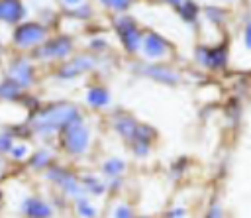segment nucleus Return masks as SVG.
<instances>
[{"label": "nucleus", "mask_w": 251, "mask_h": 218, "mask_svg": "<svg viewBox=\"0 0 251 218\" xmlns=\"http://www.w3.org/2000/svg\"><path fill=\"white\" fill-rule=\"evenodd\" d=\"M75 120H82L80 110L75 104L69 102H57V104H49L39 108L27 122L29 130L39 134V136H51V134H59L65 126H69Z\"/></svg>", "instance_id": "obj_1"}, {"label": "nucleus", "mask_w": 251, "mask_h": 218, "mask_svg": "<svg viewBox=\"0 0 251 218\" xmlns=\"http://www.w3.org/2000/svg\"><path fill=\"white\" fill-rule=\"evenodd\" d=\"M59 145L67 155H82L90 145V130L82 120H75L59 132Z\"/></svg>", "instance_id": "obj_2"}, {"label": "nucleus", "mask_w": 251, "mask_h": 218, "mask_svg": "<svg viewBox=\"0 0 251 218\" xmlns=\"http://www.w3.org/2000/svg\"><path fill=\"white\" fill-rule=\"evenodd\" d=\"M47 37V26L41 22H22L12 31V41L20 49H35Z\"/></svg>", "instance_id": "obj_3"}, {"label": "nucleus", "mask_w": 251, "mask_h": 218, "mask_svg": "<svg viewBox=\"0 0 251 218\" xmlns=\"http://www.w3.org/2000/svg\"><path fill=\"white\" fill-rule=\"evenodd\" d=\"M75 45L69 35H57L51 39H45L39 47L33 49V59L39 61H67L73 53Z\"/></svg>", "instance_id": "obj_4"}, {"label": "nucleus", "mask_w": 251, "mask_h": 218, "mask_svg": "<svg viewBox=\"0 0 251 218\" xmlns=\"http://www.w3.org/2000/svg\"><path fill=\"white\" fill-rule=\"evenodd\" d=\"M114 27L116 33L120 37L122 47L127 53H137L141 49V41H143V31L139 29V26L135 24V20L127 14H122L114 20Z\"/></svg>", "instance_id": "obj_5"}, {"label": "nucleus", "mask_w": 251, "mask_h": 218, "mask_svg": "<svg viewBox=\"0 0 251 218\" xmlns=\"http://www.w3.org/2000/svg\"><path fill=\"white\" fill-rule=\"evenodd\" d=\"M45 179L51 181V183H55L65 194L73 196L75 200H76V198H82V194L86 192L84 187H82V183H80V179H78L73 171H69L67 167L51 165V167L47 169V173H45Z\"/></svg>", "instance_id": "obj_6"}, {"label": "nucleus", "mask_w": 251, "mask_h": 218, "mask_svg": "<svg viewBox=\"0 0 251 218\" xmlns=\"http://www.w3.org/2000/svg\"><path fill=\"white\" fill-rule=\"evenodd\" d=\"M98 65V59L94 55H88V53H82V55H76L73 59H67L61 63L59 71H57V77L63 79V81H71V79H76L80 77L82 73H88V71H94Z\"/></svg>", "instance_id": "obj_7"}, {"label": "nucleus", "mask_w": 251, "mask_h": 218, "mask_svg": "<svg viewBox=\"0 0 251 218\" xmlns=\"http://www.w3.org/2000/svg\"><path fill=\"white\" fill-rule=\"evenodd\" d=\"M196 61L206 69H224L227 63V49L226 45H218V47L200 45L196 47Z\"/></svg>", "instance_id": "obj_8"}, {"label": "nucleus", "mask_w": 251, "mask_h": 218, "mask_svg": "<svg viewBox=\"0 0 251 218\" xmlns=\"http://www.w3.org/2000/svg\"><path fill=\"white\" fill-rule=\"evenodd\" d=\"M33 65L29 63L27 57H16L10 61L8 65V79H12L14 82H18L22 88H27L33 84Z\"/></svg>", "instance_id": "obj_9"}, {"label": "nucleus", "mask_w": 251, "mask_h": 218, "mask_svg": "<svg viewBox=\"0 0 251 218\" xmlns=\"http://www.w3.org/2000/svg\"><path fill=\"white\" fill-rule=\"evenodd\" d=\"M141 51L149 59H163L171 53V45L157 31H147L143 35V41H141Z\"/></svg>", "instance_id": "obj_10"}, {"label": "nucleus", "mask_w": 251, "mask_h": 218, "mask_svg": "<svg viewBox=\"0 0 251 218\" xmlns=\"http://www.w3.org/2000/svg\"><path fill=\"white\" fill-rule=\"evenodd\" d=\"M139 73H143L145 77H149V79H153V81H157V82L169 84V86H175V84H178V81H180V75H178L175 69H171V67H167V65H161V63L143 65V67H139Z\"/></svg>", "instance_id": "obj_11"}, {"label": "nucleus", "mask_w": 251, "mask_h": 218, "mask_svg": "<svg viewBox=\"0 0 251 218\" xmlns=\"http://www.w3.org/2000/svg\"><path fill=\"white\" fill-rule=\"evenodd\" d=\"M22 210L27 218H51L53 216V206L39 196H27L22 202Z\"/></svg>", "instance_id": "obj_12"}, {"label": "nucleus", "mask_w": 251, "mask_h": 218, "mask_svg": "<svg viewBox=\"0 0 251 218\" xmlns=\"http://www.w3.org/2000/svg\"><path fill=\"white\" fill-rule=\"evenodd\" d=\"M25 18V8L22 2H14V0H2L0 2V22L6 24H22V20Z\"/></svg>", "instance_id": "obj_13"}, {"label": "nucleus", "mask_w": 251, "mask_h": 218, "mask_svg": "<svg viewBox=\"0 0 251 218\" xmlns=\"http://www.w3.org/2000/svg\"><path fill=\"white\" fill-rule=\"evenodd\" d=\"M137 126H139V122L133 118V116H129V114H126V112H122L120 116H116L114 118V130L118 132V136L120 137H124L126 141H133V137H135V132H137Z\"/></svg>", "instance_id": "obj_14"}, {"label": "nucleus", "mask_w": 251, "mask_h": 218, "mask_svg": "<svg viewBox=\"0 0 251 218\" xmlns=\"http://www.w3.org/2000/svg\"><path fill=\"white\" fill-rule=\"evenodd\" d=\"M53 159H55V155H53L51 149H37L35 153H31L27 157V165L33 171H43V169H49L51 167Z\"/></svg>", "instance_id": "obj_15"}, {"label": "nucleus", "mask_w": 251, "mask_h": 218, "mask_svg": "<svg viewBox=\"0 0 251 218\" xmlns=\"http://www.w3.org/2000/svg\"><path fill=\"white\" fill-rule=\"evenodd\" d=\"M112 96L104 86H90L86 92V102L90 108H106L110 104Z\"/></svg>", "instance_id": "obj_16"}, {"label": "nucleus", "mask_w": 251, "mask_h": 218, "mask_svg": "<svg viewBox=\"0 0 251 218\" xmlns=\"http://www.w3.org/2000/svg\"><path fill=\"white\" fill-rule=\"evenodd\" d=\"M24 88L18 84V82H14L12 79H4L2 82H0V98L2 100H6V102H16V100H22L24 98Z\"/></svg>", "instance_id": "obj_17"}, {"label": "nucleus", "mask_w": 251, "mask_h": 218, "mask_svg": "<svg viewBox=\"0 0 251 218\" xmlns=\"http://www.w3.org/2000/svg\"><path fill=\"white\" fill-rule=\"evenodd\" d=\"M171 6L176 10V14L184 22H188V24H194L196 22V18H198V6L194 2H173Z\"/></svg>", "instance_id": "obj_18"}, {"label": "nucleus", "mask_w": 251, "mask_h": 218, "mask_svg": "<svg viewBox=\"0 0 251 218\" xmlns=\"http://www.w3.org/2000/svg\"><path fill=\"white\" fill-rule=\"evenodd\" d=\"M126 171V161L120 157H110L102 163V173L108 175L110 179H120Z\"/></svg>", "instance_id": "obj_19"}, {"label": "nucleus", "mask_w": 251, "mask_h": 218, "mask_svg": "<svg viewBox=\"0 0 251 218\" xmlns=\"http://www.w3.org/2000/svg\"><path fill=\"white\" fill-rule=\"evenodd\" d=\"M63 8H73V10H65V14L78 20H86L92 16V8L86 2H63Z\"/></svg>", "instance_id": "obj_20"}, {"label": "nucleus", "mask_w": 251, "mask_h": 218, "mask_svg": "<svg viewBox=\"0 0 251 218\" xmlns=\"http://www.w3.org/2000/svg\"><path fill=\"white\" fill-rule=\"evenodd\" d=\"M155 137H157V132H155V128H153V126H149V124H139V126H137V132H135L133 141H137V143H145V145H151ZM133 141H131V143H133Z\"/></svg>", "instance_id": "obj_21"}, {"label": "nucleus", "mask_w": 251, "mask_h": 218, "mask_svg": "<svg viewBox=\"0 0 251 218\" xmlns=\"http://www.w3.org/2000/svg\"><path fill=\"white\" fill-rule=\"evenodd\" d=\"M75 208H76V214L80 218H98V208L94 204H90V200L86 196L76 198L75 200Z\"/></svg>", "instance_id": "obj_22"}, {"label": "nucleus", "mask_w": 251, "mask_h": 218, "mask_svg": "<svg viewBox=\"0 0 251 218\" xmlns=\"http://www.w3.org/2000/svg\"><path fill=\"white\" fill-rule=\"evenodd\" d=\"M80 183H82L86 192H94V194H104L106 192V185H102L94 175H82Z\"/></svg>", "instance_id": "obj_23"}, {"label": "nucleus", "mask_w": 251, "mask_h": 218, "mask_svg": "<svg viewBox=\"0 0 251 218\" xmlns=\"http://www.w3.org/2000/svg\"><path fill=\"white\" fill-rule=\"evenodd\" d=\"M8 153H10V157H12V159L22 161V159H25V157H27V153H29V151H27V145H25V143H14V145H12V149H10Z\"/></svg>", "instance_id": "obj_24"}, {"label": "nucleus", "mask_w": 251, "mask_h": 218, "mask_svg": "<svg viewBox=\"0 0 251 218\" xmlns=\"http://www.w3.org/2000/svg\"><path fill=\"white\" fill-rule=\"evenodd\" d=\"M14 145V134L12 132H2L0 134V153H8Z\"/></svg>", "instance_id": "obj_25"}, {"label": "nucleus", "mask_w": 251, "mask_h": 218, "mask_svg": "<svg viewBox=\"0 0 251 218\" xmlns=\"http://www.w3.org/2000/svg\"><path fill=\"white\" fill-rule=\"evenodd\" d=\"M129 145H131V151H133V155H135V157H147V155H149L151 145L137 143V141H133V143H129Z\"/></svg>", "instance_id": "obj_26"}, {"label": "nucleus", "mask_w": 251, "mask_h": 218, "mask_svg": "<svg viewBox=\"0 0 251 218\" xmlns=\"http://www.w3.org/2000/svg\"><path fill=\"white\" fill-rule=\"evenodd\" d=\"M204 218H224V210H222V206H220V202H212L210 206H208V212H206V216Z\"/></svg>", "instance_id": "obj_27"}, {"label": "nucleus", "mask_w": 251, "mask_h": 218, "mask_svg": "<svg viewBox=\"0 0 251 218\" xmlns=\"http://www.w3.org/2000/svg\"><path fill=\"white\" fill-rule=\"evenodd\" d=\"M114 218H133V210L129 204H120L114 212Z\"/></svg>", "instance_id": "obj_28"}, {"label": "nucleus", "mask_w": 251, "mask_h": 218, "mask_svg": "<svg viewBox=\"0 0 251 218\" xmlns=\"http://www.w3.org/2000/svg\"><path fill=\"white\" fill-rule=\"evenodd\" d=\"M104 6L110 8V10H116L118 14H124V12L129 8V2H116V0H110V2H104Z\"/></svg>", "instance_id": "obj_29"}, {"label": "nucleus", "mask_w": 251, "mask_h": 218, "mask_svg": "<svg viewBox=\"0 0 251 218\" xmlns=\"http://www.w3.org/2000/svg\"><path fill=\"white\" fill-rule=\"evenodd\" d=\"M206 16H208L214 24H220V22L224 20V16H226V14H224L222 10H218V8H206Z\"/></svg>", "instance_id": "obj_30"}, {"label": "nucleus", "mask_w": 251, "mask_h": 218, "mask_svg": "<svg viewBox=\"0 0 251 218\" xmlns=\"http://www.w3.org/2000/svg\"><path fill=\"white\" fill-rule=\"evenodd\" d=\"M106 47H108L106 39H92V41H90V49H92V51H104Z\"/></svg>", "instance_id": "obj_31"}, {"label": "nucleus", "mask_w": 251, "mask_h": 218, "mask_svg": "<svg viewBox=\"0 0 251 218\" xmlns=\"http://www.w3.org/2000/svg\"><path fill=\"white\" fill-rule=\"evenodd\" d=\"M184 214H186V210L182 206H176V208L167 212V218H184Z\"/></svg>", "instance_id": "obj_32"}, {"label": "nucleus", "mask_w": 251, "mask_h": 218, "mask_svg": "<svg viewBox=\"0 0 251 218\" xmlns=\"http://www.w3.org/2000/svg\"><path fill=\"white\" fill-rule=\"evenodd\" d=\"M243 43L247 49H251V22L243 27Z\"/></svg>", "instance_id": "obj_33"}, {"label": "nucleus", "mask_w": 251, "mask_h": 218, "mask_svg": "<svg viewBox=\"0 0 251 218\" xmlns=\"http://www.w3.org/2000/svg\"><path fill=\"white\" fill-rule=\"evenodd\" d=\"M0 59H2V45H0Z\"/></svg>", "instance_id": "obj_34"}, {"label": "nucleus", "mask_w": 251, "mask_h": 218, "mask_svg": "<svg viewBox=\"0 0 251 218\" xmlns=\"http://www.w3.org/2000/svg\"><path fill=\"white\" fill-rule=\"evenodd\" d=\"M0 204H2V191H0Z\"/></svg>", "instance_id": "obj_35"}, {"label": "nucleus", "mask_w": 251, "mask_h": 218, "mask_svg": "<svg viewBox=\"0 0 251 218\" xmlns=\"http://www.w3.org/2000/svg\"><path fill=\"white\" fill-rule=\"evenodd\" d=\"M0 177H2V167H0Z\"/></svg>", "instance_id": "obj_36"}, {"label": "nucleus", "mask_w": 251, "mask_h": 218, "mask_svg": "<svg viewBox=\"0 0 251 218\" xmlns=\"http://www.w3.org/2000/svg\"><path fill=\"white\" fill-rule=\"evenodd\" d=\"M137 218H147V216H137Z\"/></svg>", "instance_id": "obj_37"}]
</instances>
